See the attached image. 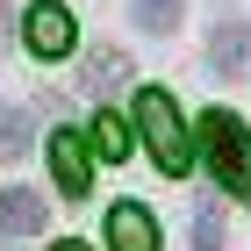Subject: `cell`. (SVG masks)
Instances as JSON below:
<instances>
[{
	"instance_id": "cell-1",
	"label": "cell",
	"mask_w": 251,
	"mask_h": 251,
	"mask_svg": "<svg viewBox=\"0 0 251 251\" xmlns=\"http://www.w3.org/2000/svg\"><path fill=\"white\" fill-rule=\"evenodd\" d=\"M194 144H201V158H208V173L223 179V194L251 201V129L244 122H237L230 108H208L201 129H194Z\"/></svg>"
},
{
	"instance_id": "cell-2",
	"label": "cell",
	"mask_w": 251,
	"mask_h": 251,
	"mask_svg": "<svg viewBox=\"0 0 251 251\" xmlns=\"http://www.w3.org/2000/svg\"><path fill=\"white\" fill-rule=\"evenodd\" d=\"M136 129H144V151L158 158V173H187L194 165L187 122H179V108H173L165 86H136Z\"/></svg>"
},
{
	"instance_id": "cell-3",
	"label": "cell",
	"mask_w": 251,
	"mask_h": 251,
	"mask_svg": "<svg viewBox=\"0 0 251 251\" xmlns=\"http://www.w3.org/2000/svg\"><path fill=\"white\" fill-rule=\"evenodd\" d=\"M22 43H29L36 58H65V50H72V15H65L58 0H36V7L22 15Z\"/></svg>"
},
{
	"instance_id": "cell-4",
	"label": "cell",
	"mask_w": 251,
	"mask_h": 251,
	"mask_svg": "<svg viewBox=\"0 0 251 251\" xmlns=\"http://www.w3.org/2000/svg\"><path fill=\"white\" fill-rule=\"evenodd\" d=\"M208 72H223V79H251V29H244V22L208 29Z\"/></svg>"
},
{
	"instance_id": "cell-5",
	"label": "cell",
	"mask_w": 251,
	"mask_h": 251,
	"mask_svg": "<svg viewBox=\"0 0 251 251\" xmlns=\"http://www.w3.org/2000/svg\"><path fill=\"white\" fill-rule=\"evenodd\" d=\"M108 251H158V223L136 201H115L108 208Z\"/></svg>"
},
{
	"instance_id": "cell-6",
	"label": "cell",
	"mask_w": 251,
	"mask_h": 251,
	"mask_svg": "<svg viewBox=\"0 0 251 251\" xmlns=\"http://www.w3.org/2000/svg\"><path fill=\"white\" fill-rule=\"evenodd\" d=\"M50 173H58V194H72V201L94 187V173H86V144H79L72 129H58V136H50Z\"/></svg>"
},
{
	"instance_id": "cell-7",
	"label": "cell",
	"mask_w": 251,
	"mask_h": 251,
	"mask_svg": "<svg viewBox=\"0 0 251 251\" xmlns=\"http://www.w3.org/2000/svg\"><path fill=\"white\" fill-rule=\"evenodd\" d=\"M0 230H7V237H36V230H43V201H36L29 187L0 194Z\"/></svg>"
},
{
	"instance_id": "cell-8",
	"label": "cell",
	"mask_w": 251,
	"mask_h": 251,
	"mask_svg": "<svg viewBox=\"0 0 251 251\" xmlns=\"http://www.w3.org/2000/svg\"><path fill=\"white\" fill-rule=\"evenodd\" d=\"M223 237H230L223 201H215V194H194V244H201V251H223Z\"/></svg>"
},
{
	"instance_id": "cell-9",
	"label": "cell",
	"mask_w": 251,
	"mask_h": 251,
	"mask_svg": "<svg viewBox=\"0 0 251 251\" xmlns=\"http://www.w3.org/2000/svg\"><path fill=\"white\" fill-rule=\"evenodd\" d=\"M86 144H94L100 158H129V129H122V115H108V108H100V115L86 122Z\"/></svg>"
},
{
	"instance_id": "cell-10",
	"label": "cell",
	"mask_w": 251,
	"mask_h": 251,
	"mask_svg": "<svg viewBox=\"0 0 251 251\" xmlns=\"http://www.w3.org/2000/svg\"><path fill=\"white\" fill-rule=\"evenodd\" d=\"M129 15H136V29H151V36H165V29H179V0H136Z\"/></svg>"
},
{
	"instance_id": "cell-11",
	"label": "cell",
	"mask_w": 251,
	"mask_h": 251,
	"mask_svg": "<svg viewBox=\"0 0 251 251\" xmlns=\"http://www.w3.org/2000/svg\"><path fill=\"white\" fill-rule=\"evenodd\" d=\"M22 151H29V115H22V108H0V158L15 165Z\"/></svg>"
},
{
	"instance_id": "cell-12",
	"label": "cell",
	"mask_w": 251,
	"mask_h": 251,
	"mask_svg": "<svg viewBox=\"0 0 251 251\" xmlns=\"http://www.w3.org/2000/svg\"><path fill=\"white\" fill-rule=\"evenodd\" d=\"M122 79H129V72H122V58H115V50H100V58H86V94H115Z\"/></svg>"
},
{
	"instance_id": "cell-13",
	"label": "cell",
	"mask_w": 251,
	"mask_h": 251,
	"mask_svg": "<svg viewBox=\"0 0 251 251\" xmlns=\"http://www.w3.org/2000/svg\"><path fill=\"white\" fill-rule=\"evenodd\" d=\"M0 43H7V0H0Z\"/></svg>"
},
{
	"instance_id": "cell-14",
	"label": "cell",
	"mask_w": 251,
	"mask_h": 251,
	"mask_svg": "<svg viewBox=\"0 0 251 251\" xmlns=\"http://www.w3.org/2000/svg\"><path fill=\"white\" fill-rule=\"evenodd\" d=\"M50 251H86V244H72V237H65V244H50Z\"/></svg>"
}]
</instances>
